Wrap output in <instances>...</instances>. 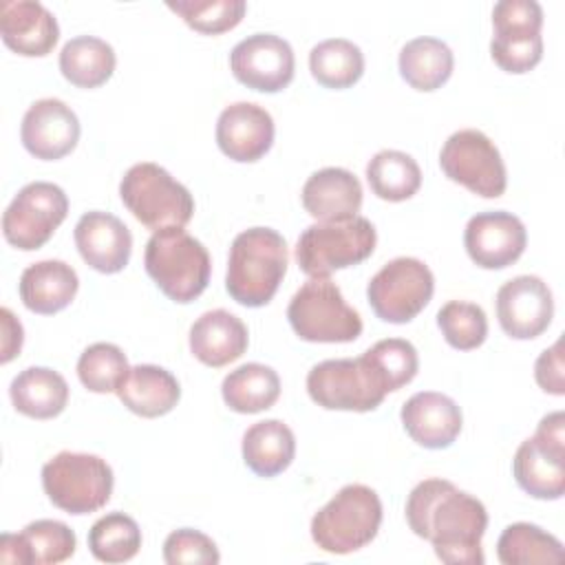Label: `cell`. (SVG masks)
I'll return each mask as SVG.
<instances>
[{
  "label": "cell",
  "instance_id": "obj_4",
  "mask_svg": "<svg viewBox=\"0 0 565 565\" xmlns=\"http://www.w3.org/2000/svg\"><path fill=\"white\" fill-rule=\"evenodd\" d=\"M382 523L377 492L362 483H349L311 519L313 543L329 554H351L369 545Z\"/></svg>",
  "mask_w": 565,
  "mask_h": 565
},
{
  "label": "cell",
  "instance_id": "obj_17",
  "mask_svg": "<svg viewBox=\"0 0 565 565\" xmlns=\"http://www.w3.org/2000/svg\"><path fill=\"white\" fill-rule=\"evenodd\" d=\"M271 115L252 102H236L221 110L216 143L221 152L238 163H252L267 154L274 143Z\"/></svg>",
  "mask_w": 565,
  "mask_h": 565
},
{
  "label": "cell",
  "instance_id": "obj_35",
  "mask_svg": "<svg viewBox=\"0 0 565 565\" xmlns=\"http://www.w3.org/2000/svg\"><path fill=\"white\" fill-rule=\"evenodd\" d=\"M141 547V530L137 521L124 512H108L88 530V550L102 563H124L137 556Z\"/></svg>",
  "mask_w": 565,
  "mask_h": 565
},
{
  "label": "cell",
  "instance_id": "obj_42",
  "mask_svg": "<svg viewBox=\"0 0 565 565\" xmlns=\"http://www.w3.org/2000/svg\"><path fill=\"white\" fill-rule=\"evenodd\" d=\"M492 26L497 29H532L541 31L543 9L534 0H501L492 9Z\"/></svg>",
  "mask_w": 565,
  "mask_h": 565
},
{
  "label": "cell",
  "instance_id": "obj_36",
  "mask_svg": "<svg viewBox=\"0 0 565 565\" xmlns=\"http://www.w3.org/2000/svg\"><path fill=\"white\" fill-rule=\"evenodd\" d=\"M130 366L124 351L110 342H95L77 360V377L93 393H117Z\"/></svg>",
  "mask_w": 565,
  "mask_h": 565
},
{
  "label": "cell",
  "instance_id": "obj_32",
  "mask_svg": "<svg viewBox=\"0 0 565 565\" xmlns=\"http://www.w3.org/2000/svg\"><path fill=\"white\" fill-rule=\"evenodd\" d=\"M309 71L324 88H349L364 73V55L351 40H322L309 53Z\"/></svg>",
  "mask_w": 565,
  "mask_h": 565
},
{
  "label": "cell",
  "instance_id": "obj_40",
  "mask_svg": "<svg viewBox=\"0 0 565 565\" xmlns=\"http://www.w3.org/2000/svg\"><path fill=\"white\" fill-rule=\"evenodd\" d=\"M364 355L371 360V364L384 377L388 393L399 391L404 384H408L417 375V369H419L417 349L408 340H402V338L380 340L371 349H366Z\"/></svg>",
  "mask_w": 565,
  "mask_h": 565
},
{
  "label": "cell",
  "instance_id": "obj_5",
  "mask_svg": "<svg viewBox=\"0 0 565 565\" xmlns=\"http://www.w3.org/2000/svg\"><path fill=\"white\" fill-rule=\"evenodd\" d=\"M119 196L132 216L152 232L183 227L194 214L190 190L152 161L128 168L119 183Z\"/></svg>",
  "mask_w": 565,
  "mask_h": 565
},
{
  "label": "cell",
  "instance_id": "obj_45",
  "mask_svg": "<svg viewBox=\"0 0 565 565\" xmlns=\"http://www.w3.org/2000/svg\"><path fill=\"white\" fill-rule=\"evenodd\" d=\"M0 318H2V364L11 362L20 349H22V340H24V331L20 320L11 313L9 307L0 309Z\"/></svg>",
  "mask_w": 565,
  "mask_h": 565
},
{
  "label": "cell",
  "instance_id": "obj_19",
  "mask_svg": "<svg viewBox=\"0 0 565 565\" xmlns=\"http://www.w3.org/2000/svg\"><path fill=\"white\" fill-rule=\"evenodd\" d=\"M402 424L411 439L424 448H448L461 433V408L444 393L422 391L411 395L402 406Z\"/></svg>",
  "mask_w": 565,
  "mask_h": 565
},
{
  "label": "cell",
  "instance_id": "obj_41",
  "mask_svg": "<svg viewBox=\"0 0 565 565\" xmlns=\"http://www.w3.org/2000/svg\"><path fill=\"white\" fill-rule=\"evenodd\" d=\"M163 561L168 565H216L221 554L207 534L181 527L168 534L163 543Z\"/></svg>",
  "mask_w": 565,
  "mask_h": 565
},
{
  "label": "cell",
  "instance_id": "obj_8",
  "mask_svg": "<svg viewBox=\"0 0 565 565\" xmlns=\"http://www.w3.org/2000/svg\"><path fill=\"white\" fill-rule=\"evenodd\" d=\"M287 318L305 342H353L362 333L360 313L347 305L329 278H309L289 300Z\"/></svg>",
  "mask_w": 565,
  "mask_h": 565
},
{
  "label": "cell",
  "instance_id": "obj_1",
  "mask_svg": "<svg viewBox=\"0 0 565 565\" xmlns=\"http://www.w3.org/2000/svg\"><path fill=\"white\" fill-rule=\"evenodd\" d=\"M406 521L411 530L433 543L439 561L448 565H481V539L488 527L486 505L457 490L446 479H426L417 483L406 501Z\"/></svg>",
  "mask_w": 565,
  "mask_h": 565
},
{
  "label": "cell",
  "instance_id": "obj_10",
  "mask_svg": "<svg viewBox=\"0 0 565 565\" xmlns=\"http://www.w3.org/2000/svg\"><path fill=\"white\" fill-rule=\"evenodd\" d=\"M435 276L426 263L411 256L388 260L366 285V298L384 322H411L433 298Z\"/></svg>",
  "mask_w": 565,
  "mask_h": 565
},
{
  "label": "cell",
  "instance_id": "obj_34",
  "mask_svg": "<svg viewBox=\"0 0 565 565\" xmlns=\"http://www.w3.org/2000/svg\"><path fill=\"white\" fill-rule=\"evenodd\" d=\"M366 181L375 196L384 201H406L422 185L417 161L402 150H380L366 166Z\"/></svg>",
  "mask_w": 565,
  "mask_h": 565
},
{
  "label": "cell",
  "instance_id": "obj_21",
  "mask_svg": "<svg viewBox=\"0 0 565 565\" xmlns=\"http://www.w3.org/2000/svg\"><path fill=\"white\" fill-rule=\"evenodd\" d=\"M75 532L53 519L29 523L20 534L0 536V561L15 565H55L73 556Z\"/></svg>",
  "mask_w": 565,
  "mask_h": 565
},
{
  "label": "cell",
  "instance_id": "obj_12",
  "mask_svg": "<svg viewBox=\"0 0 565 565\" xmlns=\"http://www.w3.org/2000/svg\"><path fill=\"white\" fill-rule=\"evenodd\" d=\"M68 214L64 190L49 181L26 183L2 214L4 241L22 252L40 249Z\"/></svg>",
  "mask_w": 565,
  "mask_h": 565
},
{
  "label": "cell",
  "instance_id": "obj_11",
  "mask_svg": "<svg viewBox=\"0 0 565 565\" xmlns=\"http://www.w3.org/2000/svg\"><path fill=\"white\" fill-rule=\"evenodd\" d=\"M444 174L483 199H497L505 192L508 174L494 141L475 128L452 132L439 152Z\"/></svg>",
  "mask_w": 565,
  "mask_h": 565
},
{
  "label": "cell",
  "instance_id": "obj_37",
  "mask_svg": "<svg viewBox=\"0 0 565 565\" xmlns=\"http://www.w3.org/2000/svg\"><path fill=\"white\" fill-rule=\"evenodd\" d=\"M437 327L444 340L459 351H470L483 344L488 335L486 311L466 300H450L437 311Z\"/></svg>",
  "mask_w": 565,
  "mask_h": 565
},
{
  "label": "cell",
  "instance_id": "obj_7",
  "mask_svg": "<svg viewBox=\"0 0 565 565\" xmlns=\"http://www.w3.org/2000/svg\"><path fill=\"white\" fill-rule=\"evenodd\" d=\"M377 232L364 216L313 223L296 243V260L309 278H322L335 269L366 260L373 254Z\"/></svg>",
  "mask_w": 565,
  "mask_h": 565
},
{
  "label": "cell",
  "instance_id": "obj_39",
  "mask_svg": "<svg viewBox=\"0 0 565 565\" xmlns=\"http://www.w3.org/2000/svg\"><path fill=\"white\" fill-rule=\"evenodd\" d=\"M490 55L508 73H527L543 57L541 31L499 29L490 40Z\"/></svg>",
  "mask_w": 565,
  "mask_h": 565
},
{
  "label": "cell",
  "instance_id": "obj_33",
  "mask_svg": "<svg viewBox=\"0 0 565 565\" xmlns=\"http://www.w3.org/2000/svg\"><path fill=\"white\" fill-rule=\"evenodd\" d=\"M497 558L503 565L561 563L565 558L563 543L534 523H512L497 541Z\"/></svg>",
  "mask_w": 565,
  "mask_h": 565
},
{
  "label": "cell",
  "instance_id": "obj_44",
  "mask_svg": "<svg viewBox=\"0 0 565 565\" xmlns=\"http://www.w3.org/2000/svg\"><path fill=\"white\" fill-rule=\"evenodd\" d=\"M534 439L552 450L565 452V415L561 411L545 415L536 426Z\"/></svg>",
  "mask_w": 565,
  "mask_h": 565
},
{
  "label": "cell",
  "instance_id": "obj_6",
  "mask_svg": "<svg viewBox=\"0 0 565 565\" xmlns=\"http://www.w3.org/2000/svg\"><path fill=\"white\" fill-rule=\"evenodd\" d=\"M113 468L88 452H57L42 466V488L53 505L68 514H90L113 494Z\"/></svg>",
  "mask_w": 565,
  "mask_h": 565
},
{
  "label": "cell",
  "instance_id": "obj_2",
  "mask_svg": "<svg viewBox=\"0 0 565 565\" xmlns=\"http://www.w3.org/2000/svg\"><path fill=\"white\" fill-rule=\"evenodd\" d=\"M287 243L271 227H249L230 247L225 289L243 307L267 305L287 271Z\"/></svg>",
  "mask_w": 565,
  "mask_h": 565
},
{
  "label": "cell",
  "instance_id": "obj_25",
  "mask_svg": "<svg viewBox=\"0 0 565 565\" xmlns=\"http://www.w3.org/2000/svg\"><path fill=\"white\" fill-rule=\"evenodd\" d=\"M512 472L519 488L534 499L554 501L565 492V452L552 450L534 437L516 448Z\"/></svg>",
  "mask_w": 565,
  "mask_h": 565
},
{
  "label": "cell",
  "instance_id": "obj_20",
  "mask_svg": "<svg viewBox=\"0 0 565 565\" xmlns=\"http://www.w3.org/2000/svg\"><path fill=\"white\" fill-rule=\"evenodd\" d=\"M0 35L2 42L26 57H44L60 40L55 15L35 0L0 2Z\"/></svg>",
  "mask_w": 565,
  "mask_h": 565
},
{
  "label": "cell",
  "instance_id": "obj_27",
  "mask_svg": "<svg viewBox=\"0 0 565 565\" xmlns=\"http://www.w3.org/2000/svg\"><path fill=\"white\" fill-rule=\"evenodd\" d=\"M9 395L18 413L33 419H51L66 408L68 384L49 366H29L13 377Z\"/></svg>",
  "mask_w": 565,
  "mask_h": 565
},
{
  "label": "cell",
  "instance_id": "obj_14",
  "mask_svg": "<svg viewBox=\"0 0 565 565\" xmlns=\"http://www.w3.org/2000/svg\"><path fill=\"white\" fill-rule=\"evenodd\" d=\"M554 300L547 282L539 276H516L497 291V318L514 340L539 338L552 322Z\"/></svg>",
  "mask_w": 565,
  "mask_h": 565
},
{
  "label": "cell",
  "instance_id": "obj_30",
  "mask_svg": "<svg viewBox=\"0 0 565 565\" xmlns=\"http://www.w3.org/2000/svg\"><path fill=\"white\" fill-rule=\"evenodd\" d=\"M221 395L223 402L236 413H260L276 404L280 395V377L267 364L247 362L223 377Z\"/></svg>",
  "mask_w": 565,
  "mask_h": 565
},
{
  "label": "cell",
  "instance_id": "obj_9",
  "mask_svg": "<svg viewBox=\"0 0 565 565\" xmlns=\"http://www.w3.org/2000/svg\"><path fill=\"white\" fill-rule=\"evenodd\" d=\"M309 397L327 411H375L388 388L380 371L362 353L360 358L318 362L307 375Z\"/></svg>",
  "mask_w": 565,
  "mask_h": 565
},
{
  "label": "cell",
  "instance_id": "obj_43",
  "mask_svg": "<svg viewBox=\"0 0 565 565\" xmlns=\"http://www.w3.org/2000/svg\"><path fill=\"white\" fill-rule=\"evenodd\" d=\"M536 384L552 395H565V366H563V342L556 340L545 349L534 364Z\"/></svg>",
  "mask_w": 565,
  "mask_h": 565
},
{
  "label": "cell",
  "instance_id": "obj_16",
  "mask_svg": "<svg viewBox=\"0 0 565 565\" xmlns=\"http://www.w3.org/2000/svg\"><path fill=\"white\" fill-rule=\"evenodd\" d=\"M20 139L26 152L35 159L55 161L77 146L79 119L62 99H38L22 117Z\"/></svg>",
  "mask_w": 565,
  "mask_h": 565
},
{
  "label": "cell",
  "instance_id": "obj_22",
  "mask_svg": "<svg viewBox=\"0 0 565 565\" xmlns=\"http://www.w3.org/2000/svg\"><path fill=\"white\" fill-rule=\"evenodd\" d=\"M302 207L318 223L347 221L362 207V183L344 168L316 170L302 185Z\"/></svg>",
  "mask_w": 565,
  "mask_h": 565
},
{
  "label": "cell",
  "instance_id": "obj_28",
  "mask_svg": "<svg viewBox=\"0 0 565 565\" xmlns=\"http://www.w3.org/2000/svg\"><path fill=\"white\" fill-rule=\"evenodd\" d=\"M296 455V437L280 419L252 424L243 435V461L258 477H276L289 468Z\"/></svg>",
  "mask_w": 565,
  "mask_h": 565
},
{
  "label": "cell",
  "instance_id": "obj_31",
  "mask_svg": "<svg viewBox=\"0 0 565 565\" xmlns=\"http://www.w3.org/2000/svg\"><path fill=\"white\" fill-rule=\"evenodd\" d=\"M117 57L113 46L95 35H77L60 51L62 75L79 88L102 86L115 71Z\"/></svg>",
  "mask_w": 565,
  "mask_h": 565
},
{
  "label": "cell",
  "instance_id": "obj_38",
  "mask_svg": "<svg viewBox=\"0 0 565 565\" xmlns=\"http://www.w3.org/2000/svg\"><path fill=\"white\" fill-rule=\"evenodd\" d=\"M168 9L179 13L194 31L218 35L243 20L247 4L245 0H168Z\"/></svg>",
  "mask_w": 565,
  "mask_h": 565
},
{
  "label": "cell",
  "instance_id": "obj_23",
  "mask_svg": "<svg viewBox=\"0 0 565 565\" xmlns=\"http://www.w3.org/2000/svg\"><path fill=\"white\" fill-rule=\"evenodd\" d=\"M247 340L245 322L225 309L205 311L190 327L192 355L214 369L238 360L247 349Z\"/></svg>",
  "mask_w": 565,
  "mask_h": 565
},
{
  "label": "cell",
  "instance_id": "obj_18",
  "mask_svg": "<svg viewBox=\"0 0 565 565\" xmlns=\"http://www.w3.org/2000/svg\"><path fill=\"white\" fill-rule=\"evenodd\" d=\"M75 245L88 267L102 274L121 271L132 252V234L110 212L90 210L75 225Z\"/></svg>",
  "mask_w": 565,
  "mask_h": 565
},
{
  "label": "cell",
  "instance_id": "obj_26",
  "mask_svg": "<svg viewBox=\"0 0 565 565\" xmlns=\"http://www.w3.org/2000/svg\"><path fill=\"white\" fill-rule=\"evenodd\" d=\"M117 397L135 415L161 417L177 406L181 386L168 369L157 364H137L124 377L117 388Z\"/></svg>",
  "mask_w": 565,
  "mask_h": 565
},
{
  "label": "cell",
  "instance_id": "obj_24",
  "mask_svg": "<svg viewBox=\"0 0 565 565\" xmlns=\"http://www.w3.org/2000/svg\"><path fill=\"white\" fill-rule=\"evenodd\" d=\"M79 287L77 271L64 260H40L20 276V298L29 311L51 316L71 305Z\"/></svg>",
  "mask_w": 565,
  "mask_h": 565
},
{
  "label": "cell",
  "instance_id": "obj_3",
  "mask_svg": "<svg viewBox=\"0 0 565 565\" xmlns=\"http://www.w3.org/2000/svg\"><path fill=\"white\" fill-rule=\"evenodd\" d=\"M143 267L170 300L185 305L205 291L212 260L201 241L183 227H168L146 243Z\"/></svg>",
  "mask_w": 565,
  "mask_h": 565
},
{
  "label": "cell",
  "instance_id": "obj_15",
  "mask_svg": "<svg viewBox=\"0 0 565 565\" xmlns=\"http://www.w3.org/2000/svg\"><path fill=\"white\" fill-rule=\"evenodd\" d=\"M527 243L525 225L505 210L475 214L463 232V245L472 263L483 269H503L519 260Z\"/></svg>",
  "mask_w": 565,
  "mask_h": 565
},
{
  "label": "cell",
  "instance_id": "obj_29",
  "mask_svg": "<svg viewBox=\"0 0 565 565\" xmlns=\"http://www.w3.org/2000/svg\"><path fill=\"white\" fill-rule=\"evenodd\" d=\"M397 66L406 84H411L415 90L428 93L448 82L452 75L455 57L446 42L439 38L422 35L402 46Z\"/></svg>",
  "mask_w": 565,
  "mask_h": 565
},
{
  "label": "cell",
  "instance_id": "obj_13",
  "mask_svg": "<svg viewBox=\"0 0 565 565\" xmlns=\"http://www.w3.org/2000/svg\"><path fill=\"white\" fill-rule=\"evenodd\" d=\"M230 68L247 88L278 93L294 79L296 57L291 44L280 35L254 33L232 49Z\"/></svg>",
  "mask_w": 565,
  "mask_h": 565
}]
</instances>
